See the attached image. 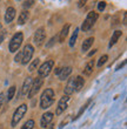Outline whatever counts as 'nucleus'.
<instances>
[{"instance_id":"f257e3e1","label":"nucleus","mask_w":127,"mask_h":129,"mask_svg":"<svg viewBox=\"0 0 127 129\" xmlns=\"http://www.w3.org/2000/svg\"><path fill=\"white\" fill-rule=\"evenodd\" d=\"M54 102V92L53 89L48 88L46 90H44L40 98V108L42 109H47L49 108Z\"/></svg>"},{"instance_id":"f03ea898","label":"nucleus","mask_w":127,"mask_h":129,"mask_svg":"<svg viewBox=\"0 0 127 129\" xmlns=\"http://www.w3.org/2000/svg\"><path fill=\"white\" fill-rule=\"evenodd\" d=\"M22 40H24V35L21 32H18L12 37L10 41V52L11 53H15V52L20 48L21 44H22Z\"/></svg>"},{"instance_id":"7ed1b4c3","label":"nucleus","mask_w":127,"mask_h":129,"mask_svg":"<svg viewBox=\"0 0 127 129\" xmlns=\"http://www.w3.org/2000/svg\"><path fill=\"white\" fill-rule=\"evenodd\" d=\"M96 20H98V13H95L94 11L89 12V13L87 14V17H86L85 21H84L83 26H81V29H83L84 32L89 31V29L93 27V25L96 22Z\"/></svg>"},{"instance_id":"20e7f679","label":"nucleus","mask_w":127,"mask_h":129,"mask_svg":"<svg viewBox=\"0 0 127 129\" xmlns=\"http://www.w3.org/2000/svg\"><path fill=\"white\" fill-rule=\"evenodd\" d=\"M26 112H27V105H21L19 106L17 108V110L14 112L13 116H12V122H11V126L12 127H15L19 123V121H20L21 119H22V116L26 114Z\"/></svg>"},{"instance_id":"39448f33","label":"nucleus","mask_w":127,"mask_h":129,"mask_svg":"<svg viewBox=\"0 0 127 129\" xmlns=\"http://www.w3.org/2000/svg\"><path fill=\"white\" fill-rule=\"evenodd\" d=\"M53 66H54V61H53V60H47L46 62H44L38 69L39 76H40V78H46V76L51 73Z\"/></svg>"},{"instance_id":"423d86ee","label":"nucleus","mask_w":127,"mask_h":129,"mask_svg":"<svg viewBox=\"0 0 127 129\" xmlns=\"http://www.w3.org/2000/svg\"><path fill=\"white\" fill-rule=\"evenodd\" d=\"M33 53H34V48L32 45H26L24 47V51H22V58H21V63L22 64H27L28 62L31 61L32 56H33Z\"/></svg>"},{"instance_id":"0eeeda50","label":"nucleus","mask_w":127,"mask_h":129,"mask_svg":"<svg viewBox=\"0 0 127 129\" xmlns=\"http://www.w3.org/2000/svg\"><path fill=\"white\" fill-rule=\"evenodd\" d=\"M42 82H44V80H42V78H40V76L37 78L35 80H33L31 89H30V92H28V98L32 99L34 95H37V93H38L39 90H40V88H41Z\"/></svg>"},{"instance_id":"6e6552de","label":"nucleus","mask_w":127,"mask_h":129,"mask_svg":"<svg viewBox=\"0 0 127 129\" xmlns=\"http://www.w3.org/2000/svg\"><path fill=\"white\" fill-rule=\"evenodd\" d=\"M69 98L67 95H64L60 100H59L58 102V107H57V109H55V114L57 115H60L61 113H64L66 110V108H67V102H68Z\"/></svg>"},{"instance_id":"1a4fd4ad","label":"nucleus","mask_w":127,"mask_h":129,"mask_svg":"<svg viewBox=\"0 0 127 129\" xmlns=\"http://www.w3.org/2000/svg\"><path fill=\"white\" fill-rule=\"evenodd\" d=\"M45 38H46V33H45L44 27L38 28L34 34V44L37 46H41L42 42L45 41Z\"/></svg>"},{"instance_id":"9d476101","label":"nucleus","mask_w":127,"mask_h":129,"mask_svg":"<svg viewBox=\"0 0 127 129\" xmlns=\"http://www.w3.org/2000/svg\"><path fill=\"white\" fill-rule=\"evenodd\" d=\"M53 115H54V114L51 113V112L45 113L44 115L41 116V120H40V126H41L42 128H46V127L52 122V120H53Z\"/></svg>"},{"instance_id":"9b49d317","label":"nucleus","mask_w":127,"mask_h":129,"mask_svg":"<svg viewBox=\"0 0 127 129\" xmlns=\"http://www.w3.org/2000/svg\"><path fill=\"white\" fill-rule=\"evenodd\" d=\"M32 78H26L24 81V85H22V88H21V95H27L30 89H31V86H32Z\"/></svg>"},{"instance_id":"f8f14e48","label":"nucleus","mask_w":127,"mask_h":129,"mask_svg":"<svg viewBox=\"0 0 127 129\" xmlns=\"http://www.w3.org/2000/svg\"><path fill=\"white\" fill-rule=\"evenodd\" d=\"M15 8L14 7H8L6 10V14H5V21L7 24H10L11 21H13L14 17H15Z\"/></svg>"},{"instance_id":"ddd939ff","label":"nucleus","mask_w":127,"mask_h":129,"mask_svg":"<svg viewBox=\"0 0 127 129\" xmlns=\"http://www.w3.org/2000/svg\"><path fill=\"white\" fill-rule=\"evenodd\" d=\"M74 92V78H71L67 82V85H66L65 89H64V93H65V95H71L72 93Z\"/></svg>"},{"instance_id":"4468645a","label":"nucleus","mask_w":127,"mask_h":129,"mask_svg":"<svg viewBox=\"0 0 127 129\" xmlns=\"http://www.w3.org/2000/svg\"><path fill=\"white\" fill-rule=\"evenodd\" d=\"M84 85H85V80H84L83 76H77L75 79H74V90H77V92H80L81 89H83Z\"/></svg>"},{"instance_id":"2eb2a0df","label":"nucleus","mask_w":127,"mask_h":129,"mask_svg":"<svg viewBox=\"0 0 127 129\" xmlns=\"http://www.w3.org/2000/svg\"><path fill=\"white\" fill-rule=\"evenodd\" d=\"M72 73V67H65V68H61V71H60V74H59V78L60 80H66V79L68 78L69 75Z\"/></svg>"},{"instance_id":"dca6fc26","label":"nucleus","mask_w":127,"mask_h":129,"mask_svg":"<svg viewBox=\"0 0 127 129\" xmlns=\"http://www.w3.org/2000/svg\"><path fill=\"white\" fill-rule=\"evenodd\" d=\"M28 18H30V13H28V11H24V12H21L19 18H18V24L19 25H24L25 22H27Z\"/></svg>"},{"instance_id":"f3484780","label":"nucleus","mask_w":127,"mask_h":129,"mask_svg":"<svg viewBox=\"0 0 127 129\" xmlns=\"http://www.w3.org/2000/svg\"><path fill=\"white\" fill-rule=\"evenodd\" d=\"M121 34H122V32L121 31H115L113 34H112V38H111V41H110V47H112V46H114V45L118 42V40H119V38L121 37Z\"/></svg>"},{"instance_id":"a211bd4d","label":"nucleus","mask_w":127,"mask_h":129,"mask_svg":"<svg viewBox=\"0 0 127 129\" xmlns=\"http://www.w3.org/2000/svg\"><path fill=\"white\" fill-rule=\"evenodd\" d=\"M93 42H94V38H87V39H86V40L83 42V46H81L83 51L84 52L88 51L89 48H91V46L93 45Z\"/></svg>"},{"instance_id":"6ab92c4d","label":"nucleus","mask_w":127,"mask_h":129,"mask_svg":"<svg viewBox=\"0 0 127 129\" xmlns=\"http://www.w3.org/2000/svg\"><path fill=\"white\" fill-rule=\"evenodd\" d=\"M68 31H69V25H65L64 27H62L61 32H60V37H59V40L60 42H64L67 37V34H68Z\"/></svg>"},{"instance_id":"aec40b11","label":"nucleus","mask_w":127,"mask_h":129,"mask_svg":"<svg viewBox=\"0 0 127 129\" xmlns=\"http://www.w3.org/2000/svg\"><path fill=\"white\" fill-rule=\"evenodd\" d=\"M93 68H94V61L93 60H91V61L88 62V63L86 64V67L84 68V74L85 75H91L92 74V72H93Z\"/></svg>"},{"instance_id":"412c9836","label":"nucleus","mask_w":127,"mask_h":129,"mask_svg":"<svg viewBox=\"0 0 127 129\" xmlns=\"http://www.w3.org/2000/svg\"><path fill=\"white\" fill-rule=\"evenodd\" d=\"M15 86H12V87H10L8 88V92H7V98H6V101L8 102V101H11L12 99H13V96H14V94H15Z\"/></svg>"},{"instance_id":"4be33fe9","label":"nucleus","mask_w":127,"mask_h":129,"mask_svg":"<svg viewBox=\"0 0 127 129\" xmlns=\"http://www.w3.org/2000/svg\"><path fill=\"white\" fill-rule=\"evenodd\" d=\"M39 63H40V60L39 59H35V60H33V62H32L31 64H30V67H28V71L30 72H34L37 68H38Z\"/></svg>"},{"instance_id":"5701e85b","label":"nucleus","mask_w":127,"mask_h":129,"mask_svg":"<svg viewBox=\"0 0 127 129\" xmlns=\"http://www.w3.org/2000/svg\"><path fill=\"white\" fill-rule=\"evenodd\" d=\"M34 128V121L33 120H28L27 122L24 123V126L21 127V129H33Z\"/></svg>"},{"instance_id":"b1692460","label":"nucleus","mask_w":127,"mask_h":129,"mask_svg":"<svg viewBox=\"0 0 127 129\" xmlns=\"http://www.w3.org/2000/svg\"><path fill=\"white\" fill-rule=\"evenodd\" d=\"M78 32H79V29H78V28H75V31H74V34L72 35L71 40H69V46H71V47H73V46H74V44H75L77 38H78Z\"/></svg>"},{"instance_id":"393cba45","label":"nucleus","mask_w":127,"mask_h":129,"mask_svg":"<svg viewBox=\"0 0 127 129\" xmlns=\"http://www.w3.org/2000/svg\"><path fill=\"white\" fill-rule=\"evenodd\" d=\"M107 60H108V56H107V55H101L99 59V61H98V67H101L103 64H105L107 62Z\"/></svg>"},{"instance_id":"a878e982","label":"nucleus","mask_w":127,"mask_h":129,"mask_svg":"<svg viewBox=\"0 0 127 129\" xmlns=\"http://www.w3.org/2000/svg\"><path fill=\"white\" fill-rule=\"evenodd\" d=\"M89 102H91V101H88V102H87V103H86L85 106H83V107L80 108L79 113H78V115H77L75 117H74V119H78V117H80V116H81V114H83V113H84V112H85V110H86V107H87V106L89 105Z\"/></svg>"},{"instance_id":"bb28decb","label":"nucleus","mask_w":127,"mask_h":129,"mask_svg":"<svg viewBox=\"0 0 127 129\" xmlns=\"http://www.w3.org/2000/svg\"><path fill=\"white\" fill-rule=\"evenodd\" d=\"M105 7H106V3H105V1L98 3V10H99V12H103V11L105 10Z\"/></svg>"},{"instance_id":"cd10ccee","label":"nucleus","mask_w":127,"mask_h":129,"mask_svg":"<svg viewBox=\"0 0 127 129\" xmlns=\"http://www.w3.org/2000/svg\"><path fill=\"white\" fill-rule=\"evenodd\" d=\"M33 4H34V1H33V0H30V1H25V3L22 4V6H24L25 8H28V7L33 6Z\"/></svg>"},{"instance_id":"c85d7f7f","label":"nucleus","mask_w":127,"mask_h":129,"mask_svg":"<svg viewBox=\"0 0 127 129\" xmlns=\"http://www.w3.org/2000/svg\"><path fill=\"white\" fill-rule=\"evenodd\" d=\"M21 58H22V51L19 52L17 55H15V58H14V60L17 62H21Z\"/></svg>"},{"instance_id":"c756f323","label":"nucleus","mask_w":127,"mask_h":129,"mask_svg":"<svg viewBox=\"0 0 127 129\" xmlns=\"http://www.w3.org/2000/svg\"><path fill=\"white\" fill-rule=\"evenodd\" d=\"M5 35H6V32L5 31H1L0 32V44L4 41V39H5Z\"/></svg>"},{"instance_id":"7c9ffc66","label":"nucleus","mask_w":127,"mask_h":129,"mask_svg":"<svg viewBox=\"0 0 127 129\" xmlns=\"http://www.w3.org/2000/svg\"><path fill=\"white\" fill-rule=\"evenodd\" d=\"M4 100H5V98H4V94H3V93H0V109H1V107H3Z\"/></svg>"},{"instance_id":"2f4dec72","label":"nucleus","mask_w":127,"mask_h":129,"mask_svg":"<svg viewBox=\"0 0 127 129\" xmlns=\"http://www.w3.org/2000/svg\"><path fill=\"white\" fill-rule=\"evenodd\" d=\"M125 63H126V61H124V62H122V63H120V64H119V66H118V67H117V71H118V69H120L121 67H124V66H125Z\"/></svg>"},{"instance_id":"473e14b6","label":"nucleus","mask_w":127,"mask_h":129,"mask_svg":"<svg viewBox=\"0 0 127 129\" xmlns=\"http://www.w3.org/2000/svg\"><path fill=\"white\" fill-rule=\"evenodd\" d=\"M96 53V49H93L92 52H91V53H88V56H92V55H94Z\"/></svg>"},{"instance_id":"72a5a7b5","label":"nucleus","mask_w":127,"mask_h":129,"mask_svg":"<svg viewBox=\"0 0 127 129\" xmlns=\"http://www.w3.org/2000/svg\"><path fill=\"white\" fill-rule=\"evenodd\" d=\"M126 17H127V14L124 13V19H122V24L124 25H126Z\"/></svg>"},{"instance_id":"f704fd0d","label":"nucleus","mask_w":127,"mask_h":129,"mask_svg":"<svg viewBox=\"0 0 127 129\" xmlns=\"http://www.w3.org/2000/svg\"><path fill=\"white\" fill-rule=\"evenodd\" d=\"M86 4V1H79V7H81V6H84Z\"/></svg>"},{"instance_id":"c9c22d12","label":"nucleus","mask_w":127,"mask_h":129,"mask_svg":"<svg viewBox=\"0 0 127 129\" xmlns=\"http://www.w3.org/2000/svg\"><path fill=\"white\" fill-rule=\"evenodd\" d=\"M60 71H61V68H57L55 69V74H60Z\"/></svg>"},{"instance_id":"e433bc0d","label":"nucleus","mask_w":127,"mask_h":129,"mask_svg":"<svg viewBox=\"0 0 127 129\" xmlns=\"http://www.w3.org/2000/svg\"><path fill=\"white\" fill-rule=\"evenodd\" d=\"M0 29H1V24H0Z\"/></svg>"}]
</instances>
